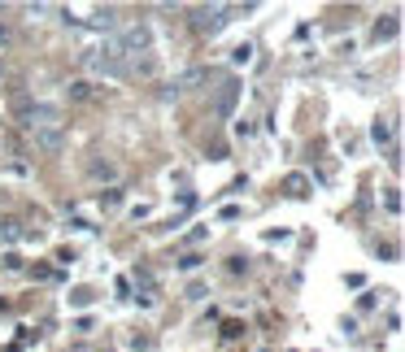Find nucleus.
Listing matches in <instances>:
<instances>
[{
    "instance_id": "nucleus-4",
    "label": "nucleus",
    "mask_w": 405,
    "mask_h": 352,
    "mask_svg": "<svg viewBox=\"0 0 405 352\" xmlns=\"http://www.w3.org/2000/svg\"><path fill=\"white\" fill-rule=\"evenodd\" d=\"M236 100H240V83H236V79H222L218 100H214V113H218V118H231V113H236Z\"/></svg>"
},
{
    "instance_id": "nucleus-11",
    "label": "nucleus",
    "mask_w": 405,
    "mask_h": 352,
    "mask_svg": "<svg viewBox=\"0 0 405 352\" xmlns=\"http://www.w3.org/2000/svg\"><path fill=\"white\" fill-rule=\"evenodd\" d=\"M114 174H118V170H114L109 161H92V179H114Z\"/></svg>"
},
{
    "instance_id": "nucleus-17",
    "label": "nucleus",
    "mask_w": 405,
    "mask_h": 352,
    "mask_svg": "<svg viewBox=\"0 0 405 352\" xmlns=\"http://www.w3.org/2000/svg\"><path fill=\"white\" fill-rule=\"evenodd\" d=\"M70 352H87V348H70Z\"/></svg>"
},
{
    "instance_id": "nucleus-16",
    "label": "nucleus",
    "mask_w": 405,
    "mask_h": 352,
    "mask_svg": "<svg viewBox=\"0 0 405 352\" xmlns=\"http://www.w3.org/2000/svg\"><path fill=\"white\" fill-rule=\"evenodd\" d=\"M9 39H13V35H9V31H5V27H0V44H9Z\"/></svg>"
},
{
    "instance_id": "nucleus-10",
    "label": "nucleus",
    "mask_w": 405,
    "mask_h": 352,
    "mask_svg": "<svg viewBox=\"0 0 405 352\" xmlns=\"http://www.w3.org/2000/svg\"><path fill=\"white\" fill-rule=\"evenodd\" d=\"M384 209H388V213H401V191H397V187L384 191Z\"/></svg>"
},
{
    "instance_id": "nucleus-3",
    "label": "nucleus",
    "mask_w": 405,
    "mask_h": 352,
    "mask_svg": "<svg viewBox=\"0 0 405 352\" xmlns=\"http://www.w3.org/2000/svg\"><path fill=\"white\" fill-rule=\"evenodd\" d=\"M31 139H35V148H44V153H61L66 148V127H35Z\"/></svg>"
},
{
    "instance_id": "nucleus-13",
    "label": "nucleus",
    "mask_w": 405,
    "mask_h": 352,
    "mask_svg": "<svg viewBox=\"0 0 405 352\" xmlns=\"http://www.w3.org/2000/svg\"><path fill=\"white\" fill-rule=\"evenodd\" d=\"M70 305H79V309H83V305H92V291H87V287H79V291H70Z\"/></svg>"
},
{
    "instance_id": "nucleus-15",
    "label": "nucleus",
    "mask_w": 405,
    "mask_h": 352,
    "mask_svg": "<svg viewBox=\"0 0 405 352\" xmlns=\"http://www.w3.org/2000/svg\"><path fill=\"white\" fill-rule=\"evenodd\" d=\"M179 265H183V270H200V265H205V257H196V253H192V257H183Z\"/></svg>"
},
{
    "instance_id": "nucleus-9",
    "label": "nucleus",
    "mask_w": 405,
    "mask_h": 352,
    "mask_svg": "<svg viewBox=\"0 0 405 352\" xmlns=\"http://www.w3.org/2000/svg\"><path fill=\"white\" fill-rule=\"evenodd\" d=\"M66 92H70V100H92V83H83V79H79V83H70Z\"/></svg>"
},
{
    "instance_id": "nucleus-1",
    "label": "nucleus",
    "mask_w": 405,
    "mask_h": 352,
    "mask_svg": "<svg viewBox=\"0 0 405 352\" xmlns=\"http://www.w3.org/2000/svg\"><path fill=\"white\" fill-rule=\"evenodd\" d=\"M231 13H240V9L236 5H200V9H192V27L200 35H218L231 22Z\"/></svg>"
},
{
    "instance_id": "nucleus-6",
    "label": "nucleus",
    "mask_w": 405,
    "mask_h": 352,
    "mask_svg": "<svg viewBox=\"0 0 405 352\" xmlns=\"http://www.w3.org/2000/svg\"><path fill=\"white\" fill-rule=\"evenodd\" d=\"M22 235H27V231H22V222H0V244H18Z\"/></svg>"
},
{
    "instance_id": "nucleus-5",
    "label": "nucleus",
    "mask_w": 405,
    "mask_h": 352,
    "mask_svg": "<svg viewBox=\"0 0 405 352\" xmlns=\"http://www.w3.org/2000/svg\"><path fill=\"white\" fill-rule=\"evenodd\" d=\"M288 196H296V200L310 196V179H306V174H288Z\"/></svg>"
},
{
    "instance_id": "nucleus-14",
    "label": "nucleus",
    "mask_w": 405,
    "mask_h": 352,
    "mask_svg": "<svg viewBox=\"0 0 405 352\" xmlns=\"http://www.w3.org/2000/svg\"><path fill=\"white\" fill-rule=\"evenodd\" d=\"M100 205H105V209H114V205H122V191H118V187H109L105 196H100Z\"/></svg>"
},
{
    "instance_id": "nucleus-8",
    "label": "nucleus",
    "mask_w": 405,
    "mask_h": 352,
    "mask_svg": "<svg viewBox=\"0 0 405 352\" xmlns=\"http://www.w3.org/2000/svg\"><path fill=\"white\" fill-rule=\"evenodd\" d=\"M370 139H375V144H392V127H388L384 118H379L375 127H370Z\"/></svg>"
},
{
    "instance_id": "nucleus-7",
    "label": "nucleus",
    "mask_w": 405,
    "mask_h": 352,
    "mask_svg": "<svg viewBox=\"0 0 405 352\" xmlns=\"http://www.w3.org/2000/svg\"><path fill=\"white\" fill-rule=\"evenodd\" d=\"M392 35H397V18L375 22V31H370V39H375V44H384V39H392Z\"/></svg>"
},
{
    "instance_id": "nucleus-12",
    "label": "nucleus",
    "mask_w": 405,
    "mask_h": 352,
    "mask_svg": "<svg viewBox=\"0 0 405 352\" xmlns=\"http://www.w3.org/2000/svg\"><path fill=\"white\" fill-rule=\"evenodd\" d=\"M231 61H236V65H248V61H253V44H240L236 53H231Z\"/></svg>"
},
{
    "instance_id": "nucleus-2",
    "label": "nucleus",
    "mask_w": 405,
    "mask_h": 352,
    "mask_svg": "<svg viewBox=\"0 0 405 352\" xmlns=\"http://www.w3.org/2000/svg\"><path fill=\"white\" fill-rule=\"evenodd\" d=\"M87 65L96 74H105V79H126V74H131V61H122L114 53H87Z\"/></svg>"
}]
</instances>
